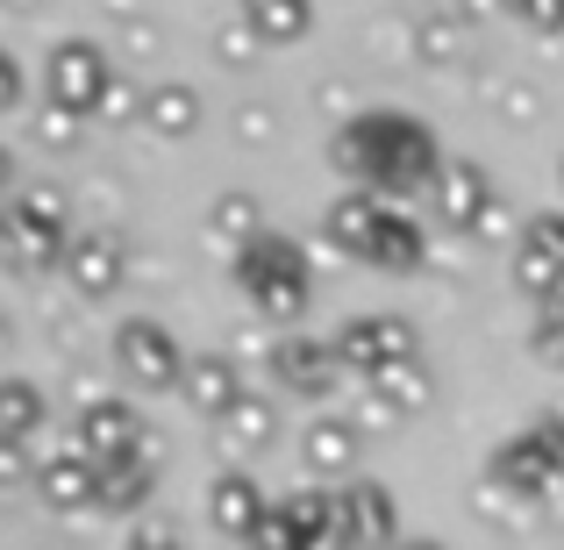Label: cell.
Wrapping results in <instances>:
<instances>
[{"mask_svg":"<svg viewBox=\"0 0 564 550\" xmlns=\"http://www.w3.org/2000/svg\"><path fill=\"white\" fill-rule=\"evenodd\" d=\"M329 165L350 180V193H379V201H408V193L443 180V143L422 115L408 108H358L344 115V129L329 137Z\"/></svg>","mask_w":564,"mask_h":550,"instance_id":"6da1fadb","label":"cell"},{"mask_svg":"<svg viewBox=\"0 0 564 550\" xmlns=\"http://www.w3.org/2000/svg\"><path fill=\"white\" fill-rule=\"evenodd\" d=\"M229 279H236V293H243L264 322H293L307 308V293H315V258H307L301 236L264 229L258 244H243L229 258Z\"/></svg>","mask_w":564,"mask_h":550,"instance_id":"7a4b0ae2","label":"cell"},{"mask_svg":"<svg viewBox=\"0 0 564 550\" xmlns=\"http://www.w3.org/2000/svg\"><path fill=\"white\" fill-rule=\"evenodd\" d=\"M72 207L57 186H14L8 193V215H0V244H8V272L14 279H36V272H65V250H72Z\"/></svg>","mask_w":564,"mask_h":550,"instance_id":"3957f363","label":"cell"},{"mask_svg":"<svg viewBox=\"0 0 564 550\" xmlns=\"http://www.w3.org/2000/svg\"><path fill=\"white\" fill-rule=\"evenodd\" d=\"M486 479H494L500 494H514L522 508L551 500L557 486H564V408H551L543 422H529V429H514L508 443H494Z\"/></svg>","mask_w":564,"mask_h":550,"instance_id":"277c9868","label":"cell"},{"mask_svg":"<svg viewBox=\"0 0 564 550\" xmlns=\"http://www.w3.org/2000/svg\"><path fill=\"white\" fill-rule=\"evenodd\" d=\"M115 79H122V72H115L108 43H94V36H65V43L43 51V108L72 115V122H100Z\"/></svg>","mask_w":564,"mask_h":550,"instance_id":"5b68a950","label":"cell"},{"mask_svg":"<svg viewBox=\"0 0 564 550\" xmlns=\"http://www.w3.org/2000/svg\"><path fill=\"white\" fill-rule=\"evenodd\" d=\"M429 201H436V222L451 236H508V201H500L494 165H479V158H451L443 180L429 186Z\"/></svg>","mask_w":564,"mask_h":550,"instance_id":"8992f818","label":"cell"},{"mask_svg":"<svg viewBox=\"0 0 564 550\" xmlns=\"http://www.w3.org/2000/svg\"><path fill=\"white\" fill-rule=\"evenodd\" d=\"M336 358H344V371H358L372 386L400 365H422V330L408 315H393V308H372V315H350L336 330Z\"/></svg>","mask_w":564,"mask_h":550,"instance_id":"52a82bcc","label":"cell"},{"mask_svg":"<svg viewBox=\"0 0 564 550\" xmlns=\"http://www.w3.org/2000/svg\"><path fill=\"white\" fill-rule=\"evenodd\" d=\"M108 344H115V365H122L137 386H180V379H186V365H193L186 351H180V336H172L158 315H129V322H115Z\"/></svg>","mask_w":564,"mask_h":550,"instance_id":"ba28073f","label":"cell"},{"mask_svg":"<svg viewBox=\"0 0 564 550\" xmlns=\"http://www.w3.org/2000/svg\"><path fill=\"white\" fill-rule=\"evenodd\" d=\"M151 443V429H143V414L129 408L122 393H86L79 414H72V451H86L94 465H108V457H129Z\"/></svg>","mask_w":564,"mask_h":550,"instance_id":"9c48e42d","label":"cell"},{"mask_svg":"<svg viewBox=\"0 0 564 550\" xmlns=\"http://www.w3.org/2000/svg\"><path fill=\"white\" fill-rule=\"evenodd\" d=\"M264 365L286 386L293 400H329L336 379H344V358H336V336H272L264 344Z\"/></svg>","mask_w":564,"mask_h":550,"instance_id":"30bf717a","label":"cell"},{"mask_svg":"<svg viewBox=\"0 0 564 550\" xmlns=\"http://www.w3.org/2000/svg\"><path fill=\"white\" fill-rule=\"evenodd\" d=\"M514 287L536 308L564 293V207H543V215L522 222V236H514Z\"/></svg>","mask_w":564,"mask_h":550,"instance_id":"8fae6325","label":"cell"},{"mask_svg":"<svg viewBox=\"0 0 564 550\" xmlns=\"http://www.w3.org/2000/svg\"><path fill=\"white\" fill-rule=\"evenodd\" d=\"M129 279V250L115 229H79L65 250V287H79L86 301H108V293H122Z\"/></svg>","mask_w":564,"mask_h":550,"instance_id":"7c38bea8","label":"cell"},{"mask_svg":"<svg viewBox=\"0 0 564 550\" xmlns=\"http://www.w3.org/2000/svg\"><path fill=\"white\" fill-rule=\"evenodd\" d=\"M336 500H344V529H350V543L358 550H400L408 537H400V508H393V494H386L379 479H350V486H336Z\"/></svg>","mask_w":564,"mask_h":550,"instance_id":"4fadbf2b","label":"cell"},{"mask_svg":"<svg viewBox=\"0 0 564 550\" xmlns=\"http://www.w3.org/2000/svg\"><path fill=\"white\" fill-rule=\"evenodd\" d=\"M36 494L51 515H86V508H100V465L65 443V451H51L36 465Z\"/></svg>","mask_w":564,"mask_h":550,"instance_id":"5bb4252c","label":"cell"},{"mask_svg":"<svg viewBox=\"0 0 564 550\" xmlns=\"http://www.w3.org/2000/svg\"><path fill=\"white\" fill-rule=\"evenodd\" d=\"M301 451H307V465H315V479L350 486L358 479V457H365V429L350 422V414H315V422L301 429Z\"/></svg>","mask_w":564,"mask_h":550,"instance_id":"9a60e30c","label":"cell"},{"mask_svg":"<svg viewBox=\"0 0 564 550\" xmlns=\"http://www.w3.org/2000/svg\"><path fill=\"white\" fill-rule=\"evenodd\" d=\"M264 515H272V500L258 494V479H250L243 465H229V472H215L207 479V522L221 529V537H258L264 529Z\"/></svg>","mask_w":564,"mask_h":550,"instance_id":"2e32d148","label":"cell"},{"mask_svg":"<svg viewBox=\"0 0 564 550\" xmlns=\"http://www.w3.org/2000/svg\"><path fill=\"white\" fill-rule=\"evenodd\" d=\"M151 494H158V436L143 443V451L100 465V508H108V515H137V522H143Z\"/></svg>","mask_w":564,"mask_h":550,"instance_id":"e0dca14e","label":"cell"},{"mask_svg":"<svg viewBox=\"0 0 564 550\" xmlns=\"http://www.w3.org/2000/svg\"><path fill=\"white\" fill-rule=\"evenodd\" d=\"M180 393H186V408H193V414H207V422H221V414H229L236 400L250 393V386H243V371H236V358H229V351H200V358L186 365Z\"/></svg>","mask_w":564,"mask_h":550,"instance_id":"ac0fdd59","label":"cell"},{"mask_svg":"<svg viewBox=\"0 0 564 550\" xmlns=\"http://www.w3.org/2000/svg\"><path fill=\"white\" fill-rule=\"evenodd\" d=\"M386 207H393V201H379V193H336L329 215H322V236H329V250H344V258H365V250H372V236H379V222H386Z\"/></svg>","mask_w":564,"mask_h":550,"instance_id":"d6986e66","label":"cell"},{"mask_svg":"<svg viewBox=\"0 0 564 550\" xmlns=\"http://www.w3.org/2000/svg\"><path fill=\"white\" fill-rule=\"evenodd\" d=\"M215 436H221V457H258V451H272V436H279V400L272 393H243L215 422Z\"/></svg>","mask_w":564,"mask_h":550,"instance_id":"ffe728a7","label":"cell"},{"mask_svg":"<svg viewBox=\"0 0 564 550\" xmlns=\"http://www.w3.org/2000/svg\"><path fill=\"white\" fill-rule=\"evenodd\" d=\"M429 229L408 215V207H386V222H379V236H372V250H365V265H379V272H422L429 265Z\"/></svg>","mask_w":564,"mask_h":550,"instance_id":"44dd1931","label":"cell"},{"mask_svg":"<svg viewBox=\"0 0 564 550\" xmlns=\"http://www.w3.org/2000/svg\"><path fill=\"white\" fill-rule=\"evenodd\" d=\"M143 129L151 137H193L200 129V94L186 79H151L143 86Z\"/></svg>","mask_w":564,"mask_h":550,"instance_id":"7402d4cb","label":"cell"},{"mask_svg":"<svg viewBox=\"0 0 564 550\" xmlns=\"http://www.w3.org/2000/svg\"><path fill=\"white\" fill-rule=\"evenodd\" d=\"M43 422H51V400H43V386L22 379V371H14V379H0V429H8L14 451H36Z\"/></svg>","mask_w":564,"mask_h":550,"instance_id":"603a6c76","label":"cell"},{"mask_svg":"<svg viewBox=\"0 0 564 550\" xmlns=\"http://www.w3.org/2000/svg\"><path fill=\"white\" fill-rule=\"evenodd\" d=\"M207 229H215V244L229 250H243V244H258L272 222H264V207H258V193H243V186H229V193H215V207H207Z\"/></svg>","mask_w":564,"mask_h":550,"instance_id":"cb8c5ba5","label":"cell"},{"mask_svg":"<svg viewBox=\"0 0 564 550\" xmlns=\"http://www.w3.org/2000/svg\"><path fill=\"white\" fill-rule=\"evenodd\" d=\"M465 22H471V14H457V8H422L408 22L414 57H422V65H457V51H465Z\"/></svg>","mask_w":564,"mask_h":550,"instance_id":"d4e9b609","label":"cell"},{"mask_svg":"<svg viewBox=\"0 0 564 550\" xmlns=\"http://www.w3.org/2000/svg\"><path fill=\"white\" fill-rule=\"evenodd\" d=\"M243 22L258 29L264 51H279V43H301L315 29V8L307 0H243Z\"/></svg>","mask_w":564,"mask_h":550,"instance_id":"484cf974","label":"cell"},{"mask_svg":"<svg viewBox=\"0 0 564 550\" xmlns=\"http://www.w3.org/2000/svg\"><path fill=\"white\" fill-rule=\"evenodd\" d=\"M372 393L386 400V408L414 414V408H429V393H436V379H429V365H400V371H386V379H372Z\"/></svg>","mask_w":564,"mask_h":550,"instance_id":"4316f807","label":"cell"},{"mask_svg":"<svg viewBox=\"0 0 564 550\" xmlns=\"http://www.w3.org/2000/svg\"><path fill=\"white\" fill-rule=\"evenodd\" d=\"M258 51H264V43H258V29L243 22V8H236L229 22H215V57H221V65H250Z\"/></svg>","mask_w":564,"mask_h":550,"instance_id":"83f0119b","label":"cell"},{"mask_svg":"<svg viewBox=\"0 0 564 550\" xmlns=\"http://www.w3.org/2000/svg\"><path fill=\"white\" fill-rule=\"evenodd\" d=\"M529 344H536V358H543V365H557V371H564V293L536 308V330H529Z\"/></svg>","mask_w":564,"mask_h":550,"instance_id":"f1b7e54d","label":"cell"},{"mask_svg":"<svg viewBox=\"0 0 564 550\" xmlns=\"http://www.w3.org/2000/svg\"><path fill=\"white\" fill-rule=\"evenodd\" d=\"M486 94H494V108L508 115V122H536V115H543V94L522 86V79H486Z\"/></svg>","mask_w":564,"mask_h":550,"instance_id":"f546056e","label":"cell"},{"mask_svg":"<svg viewBox=\"0 0 564 550\" xmlns=\"http://www.w3.org/2000/svg\"><path fill=\"white\" fill-rule=\"evenodd\" d=\"M122 550H186V537H180V522H172V515H143V522L129 529Z\"/></svg>","mask_w":564,"mask_h":550,"instance_id":"4dcf8cb0","label":"cell"},{"mask_svg":"<svg viewBox=\"0 0 564 550\" xmlns=\"http://www.w3.org/2000/svg\"><path fill=\"white\" fill-rule=\"evenodd\" d=\"M236 137L243 143H272L279 137V108L272 100H243V108H236Z\"/></svg>","mask_w":564,"mask_h":550,"instance_id":"1f68e13d","label":"cell"},{"mask_svg":"<svg viewBox=\"0 0 564 550\" xmlns=\"http://www.w3.org/2000/svg\"><path fill=\"white\" fill-rule=\"evenodd\" d=\"M250 550H307V543L293 537V522H286V515H279V500H272V515H264V529H258V537H250Z\"/></svg>","mask_w":564,"mask_h":550,"instance_id":"d6a6232c","label":"cell"},{"mask_svg":"<svg viewBox=\"0 0 564 550\" xmlns=\"http://www.w3.org/2000/svg\"><path fill=\"white\" fill-rule=\"evenodd\" d=\"M115 36L137 43V51H151V43H158V22H151L143 8H115Z\"/></svg>","mask_w":564,"mask_h":550,"instance_id":"836d02e7","label":"cell"},{"mask_svg":"<svg viewBox=\"0 0 564 550\" xmlns=\"http://www.w3.org/2000/svg\"><path fill=\"white\" fill-rule=\"evenodd\" d=\"M36 137L51 143V151H65V143L79 137V122H72V115H57V108H43V115H36Z\"/></svg>","mask_w":564,"mask_h":550,"instance_id":"e575fe53","label":"cell"},{"mask_svg":"<svg viewBox=\"0 0 564 550\" xmlns=\"http://www.w3.org/2000/svg\"><path fill=\"white\" fill-rule=\"evenodd\" d=\"M350 422H358V429H393V422H400V408H386L372 386H365V400H358V414H350Z\"/></svg>","mask_w":564,"mask_h":550,"instance_id":"d590c367","label":"cell"},{"mask_svg":"<svg viewBox=\"0 0 564 550\" xmlns=\"http://www.w3.org/2000/svg\"><path fill=\"white\" fill-rule=\"evenodd\" d=\"M0 108H22V57H14V51H0Z\"/></svg>","mask_w":564,"mask_h":550,"instance_id":"8d00e7d4","label":"cell"},{"mask_svg":"<svg viewBox=\"0 0 564 550\" xmlns=\"http://www.w3.org/2000/svg\"><path fill=\"white\" fill-rule=\"evenodd\" d=\"M514 22L536 29V36H564V0H557V8H514Z\"/></svg>","mask_w":564,"mask_h":550,"instance_id":"74e56055","label":"cell"},{"mask_svg":"<svg viewBox=\"0 0 564 550\" xmlns=\"http://www.w3.org/2000/svg\"><path fill=\"white\" fill-rule=\"evenodd\" d=\"M400 550H443V543H436V537H408Z\"/></svg>","mask_w":564,"mask_h":550,"instance_id":"f35d334b","label":"cell"},{"mask_svg":"<svg viewBox=\"0 0 564 550\" xmlns=\"http://www.w3.org/2000/svg\"><path fill=\"white\" fill-rule=\"evenodd\" d=\"M557 186H564V151H557Z\"/></svg>","mask_w":564,"mask_h":550,"instance_id":"ab89813d","label":"cell"}]
</instances>
